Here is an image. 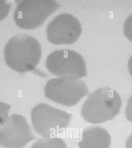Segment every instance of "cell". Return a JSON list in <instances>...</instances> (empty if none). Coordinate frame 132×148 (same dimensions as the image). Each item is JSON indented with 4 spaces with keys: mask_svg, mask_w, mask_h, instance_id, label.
<instances>
[{
    "mask_svg": "<svg viewBox=\"0 0 132 148\" xmlns=\"http://www.w3.org/2000/svg\"><path fill=\"white\" fill-rule=\"evenodd\" d=\"M4 54L8 66L15 71L24 73L33 70L38 65L41 58V47L34 37L19 34L7 43Z\"/></svg>",
    "mask_w": 132,
    "mask_h": 148,
    "instance_id": "6da1fadb",
    "label": "cell"
},
{
    "mask_svg": "<svg viewBox=\"0 0 132 148\" xmlns=\"http://www.w3.org/2000/svg\"><path fill=\"white\" fill-rule=\"evenodd\" d=\"M122 104L116 91L107 87L100 88L89 95L82 106L81 114L90 123H102L113 119L120 112Z\"/></svg>",
    "mask_w": 132,
    "mask_h": 148,
    "instance_id": "7a4b0ae2",
    "label": "cell"
},
{
    "mask_svg": "<svg viewBox=\"0 0 132 148\" xmlns=\"http://www.w3.org/2000/svg\"><path fill=\"white\" fill-rule=\"evenodd\" d=\"M72 115L46 103L35 106L31 112V121L36 132L43 137L56 136L69 125Z\"/></svg>",
    "mask_w": 132,
    "mask_h": 148,
    "instance_id": "3957f363",
    "label": "cell"
},
{
    "mask_svg": "<svg viewBox=\"0 0 132 148\" xmlns=\"http://www.w3.org/2000/svg\"><path fill=\"white\" fill-rule=\"evenodd\" d=\"M60 5L53 0H25L16 7L14 20L19 27L33 29L40 27Z\"/></svg>",
    "mask_w": 132,
    "mask_h": 148,
    "instance_id": "277c9868",
    "label": "cell"
},
{
    "mask_svg": "<svg viewBox=\"0 0 132 148\" xmlns=\"http://www.w3.org/2000/svg\"><path fill=\"white\" fill-rule=\"evenodd\" d=\"M88 92L87 86L83 81L65 77L49 80L45 88L46 98L67 106L76 105Z\"/></svg>",
    "mask_w": 132,
    "mask_h": 148,
    "instance_id": "5b68a950",
    "label": "cell"
},
{
    "mask_svg": "<svg viewBox=\"0 0 132 148\" xmlns=\"http://www.w3.org/2000/svg\"><path fill=\"white\" fill-rule=\"evenodd\" d=\"M47 70L59 77L80 79L87 75L84 60L75 51L58 50L52 52L46 59Z\"/></svg>",
    "mask_w": 132,
    "mask_h": 148,
    "instance_id": "8992f818",
    "label": "cell"
},
{
    "mask_svg": "<svg viewBox=\"0 0 132 148\" xmlns=\"http://www.w3.org/2000/svg\"><path fill=\"white\" fill-rule=\"evenodd\" d=\"M36 137L26 119L14 114L0 128V146L5 148H23Z\"/></svg>",
    "mask_w": 132,
    "mask_h": 148,
    "instance_id": "52a82bcc",
    "label": "cell"
},
{
    "mask_svg": "<svg viewBox=\"0 0 132 148\" xmlns=\"http://www.w3.org/2000/svg\"><path fill=\"white\" fill-rule=\"evenodd\" d=\"M80 23L74 16L64 13L52 20L47 25V39L54 45H71L78 39L82 33Z\"/></svg>",
    "mask_w": 132,
    "mask_h": 148,
    "instance_id": "ba28073f",
    "label": "cell"
},
{
    "mask_svg": "<svg viewBox=\"0 0 132 148\" xmlns=\"http://www.w3.org/2000/svg\"><path fill=\"white\" fill-rule=\"evenodd\" d=\"M111 143V136L107 131L96 126L83 130L78 146L79 148H110Z\"/></svg>",
    "mask_w": 132,
    "mask_h": 148,
    "instance_id": "9c48e42d",
    "label": "cell"
},
{
    "mask_svg": "<svg viewBox=\"0 0 132 148\" xmlns=\"http://www.w3.org/2000/svg\"><path fill=\"white\" fill-rule=\"evenodd\" d=\"M31 148H67V145L61 138H46L38 140Z\"/></svg>",
    "mask_w": 132,
    "mask_h": 148,
    "instance_id": "30bf717a",
    "label": "cell"
},
{
    "mask_svg": "<svg viewBox=\"0 0 132 148\" xmlns=\"http://www.w3.org/2000/svg\"><path fill=\"white\" fill-rule=\"evenodd\" d=\"M10 108V105L0 101V126L6 121Z\"/></svg>",
    "mask_w": 132,
    "mask_h": 148,
    "instance_id": "8fae6325",
    "label": "cell"
},
{
    "mask_svg": "<svg viewBox=\"0 0 132 148\" xmlns=\"http://www.w3.org/2000/svg\"><path fill=\"white\" fill-rule=\"evenodd\" d=\"M11 2L0 0V21L4 19L9 14L11 7Z\"/></svg>",
    "mask_w": 132,
    "mask_h": 148,
    "instance_id": "7c38bea8",
    "label": "cell"
},
{
    "mask_svg": "<svg viewBox=\"0 0 132 148\" xmlns=\"http://www.w3.org/2000/svg\"><path fill=\"white\" fill-rule=\"evenodd\" d=\"M124 32L126 38L132 42V14L129 16L125 21Z\"/></svg>",
    "mask_w": 132,
    "mask_h": 148,
    "instance_id": "4fadbf2b",
    "label": "cell"
},
{
    "mask_svg": "<svg viewBox=\"0 0 132 148\" xmlns=\"http://www.w3.org/2000/svg\"><path fill=\"white\" fill-rule=\"evenodd\" d=\"M126 116L127 120L132 122V95L127 101L126 110Z\"/></svg>",
    "mask_w": 132,
    "mask_h": 148,
    "instance_id": "5bb4252c",
    "label": "cell"
},
{
    "mask_svg": "<svg viewBox=\"0 0 132 148\" xmlns=\"http://www.w3.org/2000/svg\"><path fill=\"white\" fill-rule=\"evenodd\" d=\"M126 148H132V133L127 139L126 143Z\"/></svg>",
    "mask_w": 132,
    "mask_h": 148,
    "instance_id": "9a60e30c",
    "label": "cell"
},
{
    "mask_svg": "<svg viewBox=\"0 0 132 148\" xmlns=\"http://www.w3.org/2000/svg\"><path fill=\"white\" fill-rule=\"evenodd\" d=\"M128 69L131 76L132 77V55L130 58L128 63Z\"/></svg>",
    "mask_w": 132,
    "mask_h": 148,
    "instance_id": "2e32d148",
    "label": "cell"
}]
</instances>
